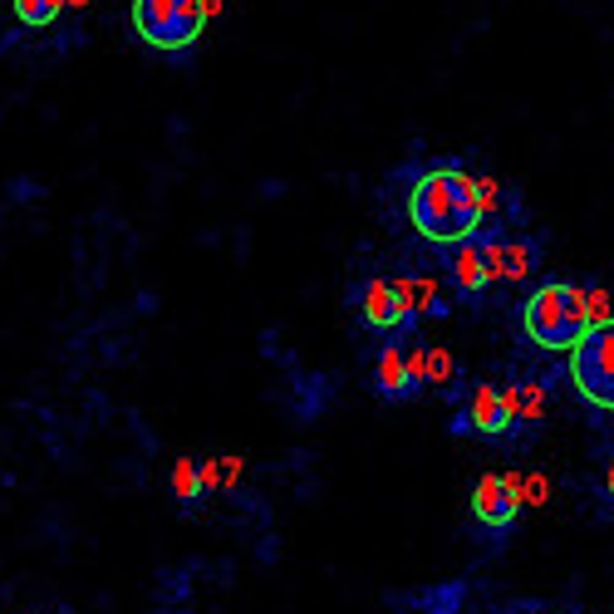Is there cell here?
I'll return each mask as SVG.
<instances>
[{"label": "cell", "instance_id": "cell-1", "mask_svg": "<svg viewBox=\"0 0 614 614\" xmlns=\"http://www.w3.org/2000/svg\"><path fill=\"white\" fill-rule=\"evenodd\" d=\"M408 221L432 246H462L486 231V177H472L458 163H438L408 193Z\"/></svg>", "mask_w": 614, "mask_h": 614}, {"label": "cell", "instance_id": "cell-2", "mask_svg": "<svg viewBox=\"0 0 614 614\" xmlns=\"http://www.w3.org/2000/svg\"><path fill=\"white\" fill-rule=\"evenodd\" d=\"M522 330L536 349L550 354H570L590 335V310H585V285L570 281H546L526 295L522 305Z\"/></svg>", "mask_w": 614, "mask_h": 614}, {"label": "cell", "instance_id": "cell-3", "mask_svg": "<svg viewBox=\"0 0 614 614\" xmlns=\"http://www.w3.org/2000/svg\"><path fill=\"white\" fill-rule=\"evenodd\" d=\"M207 0H133L129 25L157 55H187L207 30Z\"/></svg>", "mask_w": 614, "mask_h": 614}, {"label": "cell", "instance_id": "cell-4", "mask_svg": "<svg viewBox=\"0 0 614 614\" xmlns=\"http://www.w3.org/2000/svg\"><path fill=\"white\" fill-rule=\"evenodd\" d=\"M570 379H575V394L590 408L614 413V320L595 325L575 349H570Z\"/></svg>", "mask_w": 614, "mask_h": 614}, {"label": "cell", "instance_id": "cell-5", "mask_svg": "<svg viewBox=\"0 0 614 614\" xmlns=\"http://www.w3.org/2000/svg\"><path fill=\"white\" fill-rule=\"evenodd\" d=\"M374 394L384 398V404H408V398L423 394V384H428V349H408L404 340H388L379 349L374 359Z\"/></svg>", "mask_w": 614, "mask_h": 614}, {"label": "cell", "instance_id": "cell-6", "mask_svg": "<svg viewBox=\"0 0 614 614\" xmlns=\"http://www.w3.org/2000/svg\"><path fill=\"white\" fill-rule=\"evenodd\" d=\"M354 310L374 335H408L413 320H418V310H413V300L404 295V285L384 281V275H369V281L354 285Z\"/></svg>", "mask_w": 614, "mask_h": 614}, {"label": "cell", "instance_id": "cell-7", "mask_svg": "<svg viewBox=\"0 0 614 614\" xmlns=\"http://www.w3.org/2000/svg\"><path fill=\"white\" fill-rule=\"evenodd\" d=\"M482 251H486V266H492V285H522L531 281V271L541 266V251L536 241L526 237H506V231H482Z\"/></svg>", "mask_w": 614, "mask_h": 614}, {"label": "cell", "instance_id": "cell-8", "mask_svg": "<svg viewBox=\"0 0 614 614\" xmlns=\"http://www.w3.org/2000/svg\"><path fill=\"white\" fill-rule=\"evenodd\" d=\"M522 512V478L506 472V478H482L478 492H472V516L486 526V531H506Z\"/></svg>", "mask_w": 614, "mask_h": 614}, {"label": "cell", "instance_id": "cell-9", "mask_svg": "<svg viewBox=\"0 0 614 614\" xmlns=\"http://www.w3.org/2000/svg\"><path fill=\"white\" fill-rule=\"evenodd\" d=\"M472 418V432H482V438H512L522 423H516V404L506 388L496 384H478L468 398V408H462Z\"/></svg>", "mask_w": 614, "mask_h": 614}, {"label": "cell", "instance_id": "cell-10", "mask_svg": "<svg viewBox=\"0 0 614 614\" xmlns=\"http://www.w3.org/2000/svg\"><path fill=\"white\" fill-rule=\"evenodd\" d=\"M448 281L458 295L478 300V295L492 290V266H486V251H482V237L462 241V246L448 251Z\"/></svg>", "mask_w": 614, "mask_h": 614}, {"label": "cell", "instance_id": "cell-11", "mask_svg": "<svg viewBox=\"0 0 614 614\" xmlns=\"http://www.w3.org/2000/svg\"><path fill=\"white\" fill-rule=\"evenodd\" d=\"M506 394H512L516 423H522V428H531V423L546 418V384H536V379H522V384H512Z\"/></svg>", "mask_w": 614, "mask_h": 614}, {"label": "cell", "instance_id": "cell-12", "mask_svg": "<svg viewBox=\"0 0 614 614\" xmlns=\"http://www.w3.org/2000/svg\"><path fill=\"white\" fill-rule=\"evenodd\" d=\"M173 496H177V506H187V512H197V506H202L207 486H202V468H197L193 458H183L173 468Z\"/></svg>", "mask_w": 614, "mask_h": 614}, {"label": "cell", "instance_id": "cell-13", "mask_svg": "<svg viewBox=\"0 0 614 614\" xmlns=\"http://www.w3.org/2000/svg\"><path fill=\"white\" fill-rule=\"evenodd\" d=\"M10 6H15V20L25 30H50L65 10V0H10Z\"/></svg>", "mask_w": 614, "mask_h": 614}, {"label": "cell", "instance_id": "cell-14", "mask_svg": "<svg viewBox=\"0 0 614 614\" xmlns=\"http://www.w3.org/2000/svg\"><path fill=\"white\" fill-rule=\"evenodd\" d=\"M585 310H590V330L610 320V295L600 290V285H585Z\"/></svg>", "mask_w": 614, "mask_h": 614}, {"label": "cell", "instance_id": "cell-15", "mask_svg": "<svg viewBox=\"0 0 614 614\" xmlns=\"http://www.w3.org/2000/svg\"><path fill=\"white\" fill-rule=\"evenodd\" d=\"M428 379L432 384H448L452 379V354L448 349H428Z\"/></svg>", "mask_w": 614, "mask_h": 614}, {"label": "cell", "instance_id": "cell-16", "mask_svg": "<svg viewBox=\"0 0 614 614\" xmlns=\"http://www.w3.org/2000/svg\"><path fill=\"white\" fill-rule=\"evenodd\" d=\"M522 502H531V506H546L550 502V482L536 472V478H522Z\"/></svg>", "mask_w": 614, "mask_h": 614}, {"label": "cell", "instance_id": "cell-17", "mask_svg": "<svg viewBox=\"0 0 614 614\" xmlns=\"http://www.w3.org/2000/svg\"><path fill=\"white\" fill-rule=\"evenodd\" d=\"M202 486L207 492H217L221 486V462H202Z\"/></svg>", "mask_w": 614, "mask_h": 614}, {"label": "cell", "instance_id": "cell-18", "mask_svg": "<svg viewBox=\"0 0 614 614\" xmlns=\"http://www.w3.org/2000/svg\"><path fill=\"white\" fill-rule=\"evenodd\" d=\"M448 432H458V438H468V432H472V418H468V413H452V418H448Z\"/></svg>", "mask_w": 614, "mask_h": 614}, {"label": "cell", "instance_id": "cell-19", "mask_svg": "<svg viewBox=\"0 0 614 614\" xmlns=\"http://www.w3.org/2000/svg\"><path fill=\"white\" fill-rule=\"evenodd\" d=\"M605 492L614 496V462H610V472H605Z\"/></svg>", "mask_w": 614, "mask_h": 614}, {"label": "cell", "instance_id": "cell-20", "mask_svg": "<svg viewBox=\"0 0 614 614\" xmlns=\"http://www.w3.org/2000/svg\"><path fill=\"white\" fill-rule=\"evenodd\" d=\"M69 6H84V0H69Z\"/></svg>", "mask_w": 614, "mask_h": 614}]
</instances>
